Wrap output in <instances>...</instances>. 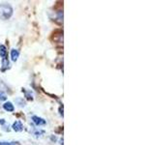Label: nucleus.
<instances>
[{
  "instance_id": "1",
  "label": "nucleus",
  "mask_w": 155,
  "mask_h": 145,
  "mask_svg": "<svg viewBox=\"0 0 155 145\" xmlns=\"http://www.w3.org/2000/svg\"><path fill=\"white\" fill-rule=\"evenodd\" d=\"M14 9L10 4L8 3H2L0 4V18L3 21H7L13 16Z\"/></svg>"
},
{
  "instance_id": "2",
  "label": "nucleus",
  "mask_w": 155,
  "mask_h": 145,
  "mask_svg": "<svg viewBox=\"0 0 155 145\" xmlns=\"http://www.w3.org/2000/svg\"><path fill=\"white\" fill-rule=\"evenodd\" d=\"M31 119L33 121V123L36 126H45L47 124V121L45 119L42 118V117H39V116H36V115L32 116Z\"/></svg>"
},
{
  "instance_id": "3",
  "label": "nucleus",
  "mask_w": 155,
  "mask_h": 145,
  "mask_svg": "<svg viewBox=\"0 0 155 145\" xmlns=\"http://www.w3.org/2000/svg\"><path fill=\"white\" fill-rule=\"evenodd\" d=\"M12 129L15 130V132H21L23 130V125L21 121H16V122H14L13 126H12Z\"/></svg>"
},
{
  "instance_id": "4",
  "label": "nucleus",
  "mask_w": 155,
  "mask_h": 145,
  "mask_svg": "<svg viewBox=\"0 0 155 145\" xmlns=\"http://www.w3.org/2000/svg\"><path fill=\"white\" fill-rule=\"evenodd\" d=\"M3 108H4V110H6L7 112H13L15 110V106L11 102H5L3 105Z\"/></svg>"
},
{
  "instance_id": "5",
  "label": "nucleus",
  "mask_w": 155,
  "mask_h": 145,
  "mask_svg": "<svg viewBox=\"0 0 155 145\" xmlns=\"http://www.w3.org/2000/svg\"><path fill=\"white\" fill-rule=\"evenodd\" d=\"M18 56H19V51L17 48H12L11 50V59L13 62H16L18 59Z\"/></svg>"
},
{
  "instance_id": "6",
  "label": "nucleus",
  "mask_w": 155,
  "mask_h": 145,
  "mask_svg": "<svg viewBox=\"0 0 155 145\" xmlns=\"http://www.w3.org/2000/svg\"><path fill=\"white\" fill-rule=\"evenodd\" d=\"M7 55H8V51H7L6 47L2 45V44H0V57L3 59V58H6Z\"/></svg>"
},
{
  "instance_id": "7",
  "label": "nucleus",
  "mask_w": 155,
  "mask_h": 145,
  "mask_svg": "<svg viewBox=\"0 0 155 145\" xmlns=\"http://www.w3.org/2000/svg\"><path fill=\"white\" fill-rule=\"evenodd\" d=\"M1 62H2V67H1V71L2 72H4V71H6L7 69H9V68H10V62L8 60V57L3 58Z\"/></svg>"
},
{
  "instance_id": "8",
  "label": "nucleus",
  "mask_w": 155,
  "mask_h": 145,
  "mask_svg": "<svg viewBox=\"0 0 155 145\" xmlns=\"http://www.w3.org/2000/svg\"><path fill=\"white\" fill-rule=\"evenodd\" d=\"M22 92H24V94H25V98H26L27 100H29V101H32V100H33V95L31 94V92L26 91L24 88L22 89Z\"/></svg>"
},
{
  "instance_id": "9",
  "label": "nucleus",
  "mask_w": 155,
  "mask_h": 145,
  "mask_svg": "<svg viewBox=\"0 0 155 145\" xmlns=\"http://www.w3.org/2000/svg\"><path fill=\"white\" fill-rule=\"evenodd\" d=\"M17 141H0V145H18Z\"/></svg>"
},
{
  "instance_id": "10",
  "label": "nucleus",
  "mask_w": 155,
  "mask_h": 145,
  "mask_svg": "<svg viewBox=\"0 0 155 145\" xmlns=\"http://www.w3.org/2000/svg\"><path fill=\"white\" fill-rule=\"evenodd\" d=\"M6 99H7L6 94L2 90H0V101H6Z\"/></svg>"
},
{
  "instance_id": "11",
  "label": "nucleus",
  "mask_w": 155,
  "mask_h": 145,
  "mask_svg": "<svg viewBox=\"0 0 155 145\" xmlns=\"http://www.w3.org/2000/svg\"><path fill=\"white\" fill-rule=\"evenodd\" d=\"M57 18L59 19L60 22L63 21V11H58L57 12Z\"/></svg>"
},
{
  "instance_id": "12",
  "label": "nucleus",
  "mask_w": 155,
  "mask_h": 145,
  "mask_svg": "<svg viewBox=\"0 0 155 145\" xmlns=\"http://www.w3.org/2000/svg\"><path fill=\"white\" fill-rule=\"evenodd\" d=\"M45 134V132H44V130H37V132L34 133V134H35L37 137H41V134Z\"/></svg>"
},
{
  "instance_id": "13",
  "label": "nucleus",
  "mask_w": 155,
  "mask_h": 145,
  "mask_svg": "<svg viewBox=\"0 0 155 145\" xmlns=\"http://www.w3.org/2000/svg\"><path fill=\"white\" fill-rule=\"evenodd\" d=\"M17 102H19V99H18ZM24 105H25V103H21V104H19V106H24Z\"/></svg>"
},
{
  "instance_id": "14",
  "label": "nucleus",
  "mask_w": 155,
  "mask_h": 145,
  "mask_svg": "<svg viewBox=\"0 0 155 145\" xmlns=\"http://www.w3.org/2000/svg\"><path fill=\"white\" fill-rule=\"evenodd\" d=\"M0 124H1V125H4V124H5V120H4V119H0Z\"/></svg>"
}]
</instances>
